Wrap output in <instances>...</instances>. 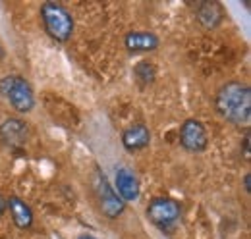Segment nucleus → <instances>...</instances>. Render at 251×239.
<instances>
[{"mask_svg": "<svg viewBox=\"0 0 251 239\" xmlns=\"http://www.w3.org/2000/svg\"><path fill=\"white\" fill-rule=\"evenodd\" d=\"M217 112L224 120L244 125L251 118V89L250 85L240 81H230L222 85L215 98Z\"/></svg>", "mask_w": 251, "mask_h": 239, "instance_id": "f257e3e1", "label": "nucleus"}, {"mask_svg": "<svg viewBox=\"0 0 251 239\" xmlns=\"http://www.w3.org/2000/svg\"><path fill=\"white\" fill-rule=\"evenodd\" d=\"M41 20L49 37L56 43H66L74 33V18L58 2H45L41 6Z\"/></svg>", "mask_w": 251, "mask_h": 239, "instance_id": "f03ea898", "label": "nucleus"}, {"mask_svg": "<svg viewBox=\"0 0 251 239\" xmlns=\"http://www.w3.org/2000/svg\"><path fill=\"white\" fill-rule=\"evenodd\" d=\"M0 95L12 104L20 114L31 112L35 106V95L29 81L22 75H6L0 79Z\"/></svg>", "mask_w": 251, "mask_h": 239, "instance_id": "7ed1b4c3", "label": "nucleus"}, {"mask_svg": "<svg viewBox=\"0 0 251 239\" xmlns=\"http://www.w3.org/2000/svg\"><path fill=\"white\" fill-rule=\"evenodd\" d=\"M95 193H97L99 209L108 220H116L118 216H122V212L126 210V203L118 197L114 187H110L108 179L102 174H97L95 178Z\"/></svg>", "mask_w": 251, "mask_h": 239, "instance_id": "20e7f679", "label": "nucleus"}, {"mask_svg": "<svg viewBox=\"0 0 251 239\" xmlns=\"http://www.w3.org/2000/svg\"><path fill=\"white\" fill-rule=\"evenodd\" d=\"M180 205L168 197H157L147 207V218L160 230H170L180 220Z\"/></svg>", "mask_w": 251, "mask_h": 239, "instance_id": "39448f33", "label": "nucleus"}, {"mask_svg": "<svg viewBox=\"0 0 251 239\" xmlns=\"http://www.w3.org/2000/svg\"><path fill=\"white\" fill-rule=\"evenodd\" d=\"M0 139L10 149H22V147H25V143L29 139V125L22 118L10 116L0 123Z\"/></svg>", "mask_w": 251, "mask_h": 239, "instance_id": "423d86ee", "label": "nucleus"}, {"mask_svg": "<svg viewBox=\"0 0 251 239\" xmlns=\"http://www.w3.org/2000/svg\"><path fill=\"white\" fill-rule=\"evenodd\" d=\"M180 143L182 147L189 152H201L207 149V131L205 125L195 118H189L184 121V125L180 127Z\"/></svg>", "mask_w": 251, "mask_h": 239, "instance_id": "0eeeda50", "label": "nucleus"}, {"mask_svg": "<svg viewBox=\"0 0 251 239\" xmlns=\"http://www.w3.org/2000/svg\"><path fill=\"white\" fill-rule=\"evenodd\" d=\"M149 143H151V131H149V127L143 125V123L129 125L124 133H122V145H124V149L129 150V152L145 149Z\"/></svg>", "mask_w": 251, "mask_h": 239, "instance_id": "6e6552de", "label": "nucleus"}, {"mask_svg": "<svg viewBox=\"0 0 251 239\" xmlns=\"http://www.w3.org/2000/svg\"><path fill=\"white\" fill-rule=\"evenodd\" d=\"M116 189H118V197L124 203H131L139 199V181L135 178V174L127 168L118 170L116 174Z\"/></svg>", "mask_w": 251, "mask_h": 239, "instance_id": "1a4fd4ad", "label": "nucleus"}, {"mask_svg": "<svg viewBox=\"0 0 251 239\" xmlns=\"http://www.w3.org/2000/svg\"><path fill=\"white\" fill-rule=\"evenodd\" d=\"M124 45L129 52H151L158 47V37L149 31H131L126 35Z\"/></svg>", "mask_w": 251, "mask_h": 239, "instance_id": "9d476101", "label": "nucleus"}, {"mask_svg": "<svg viewBox=\"0 0 251 239\" xmlns=\"http://www.w3.org/2000/svg\"><path fill=\"white\" fill-rule=\"evenodd\" d=\"M197 22L205 27V29H215V27H219L220 22L224 20V8L220 6L219 2H209V0H205V2H201L199 6H197Z\"/></svg>", "mask_w": 251, "mask_h": 239, "instance_id": "9b49d317", "label": "nucleus"}, {"mask_svg": "<svg viewBox=\"0 0 251 239\" xmlns=\"http://www.w3.org/2000/svg\"><path fill=\"white\" fill-rule=\"evenodd\" d=\"M6 209H10L12 220L20 230H27L33 224V212L27 203H24L20 197H10L6 199Z\"/></svg>", "mask_w": 251, "mask_h": 239, "instance_id": "f8f14e48", "label": "nucleus"}, {"mask_svg": "<svg viewBox=\"0 0 251 239\" xmlns=\"http://www.w3.org/2000/svg\"><path fill=\"white\" fill-rule=\"evenodd\" d=\"M133 75H135V79H137L141 85H149V83L155 81V77H157V70H155L153 62L143 60V62H139V64L135 66Z\"/></svg>", "mask_w": 251, "mask_h": 239, "instance_id": "ddd939ff", "label": "nucleus"}, {"mask_svg": "<svg viewBox=\"0 0 251 239\" xmlns=\"http://www.w3.org/2000/svg\"><path fill=\"white\" fill-rule=\"evenodd\" d=\"M244 156H246V160H250L251 152H250V131L246 133V137H244Z\"/></svg>", "mask_w": 251, "mask_h": 239, "instance_id": "4468645a", "label": "nucleus"}, {"mask_svg": "<svg viewBox=\"0 0 251 239\" xmlns=\"http://www.w3.org/2000/svg\"><path fill=\"white\" fill-rule=\"evenodd\" d=\"M250 179H251V174H246V176H244V189H246V191H248V193H250Z\"/></svg>", "mask_w": 251, "mask_h": 239, "instance_id": "2eb2a0df", "label": "nucleus"}, {"mask_svg": "<svg viewBox=\"0 0 251 239\" xmlns=\"http://www.w3.org/2000/svg\"><path fill=\"white\" fill-rule=\"evenodd\" d=\"M4 210H6V199L0 195V216L4 214Z\"/></svg>", "mask_w": 251, "mask_h": 239, "instance_id": "dca6fc26", "label": "nucleus"}, {"mask_svg": "<svg viewBox=\"0 0 251 239\" xmlns=\"http://www.w3.org/2000/svg\"><path fill=\"white\" fill-rule=\"evenodd\" d=\"M4 58V48H2V45H0V60Z\"/></svg>", "mask_w": 251, "mask_h": 239, "instance_id": "f3484780", "label": "nucleus"}, {"mask_svg": "<svg viewBox=\"0 0 251 239\" xmlns=\"http://www.w3.org/2000/svg\"><path fill=\"white\" fill-rule=\"evenodd\" d=\"M77 239H95V238H91V236H81V238H77Z\"/></svg>", "mask_w": 251, "mask_h": 239, "instance_id": "a211bd4d", "label": "nucleus"}]
</instances>
